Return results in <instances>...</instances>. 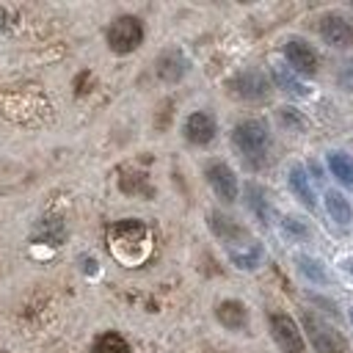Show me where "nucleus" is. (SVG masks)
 Here are the masks:
<instances>
[{
    "instance_id": "23",
    "label": "nucleus",
    "mask_w": 353,
    "mask_h": 353,
    "mask_svg": "<svg viewBox=\"0 0 353 353\" xmlns=\"http://www.w3.org/2000/svg\"><path fill=\"white\" fill-rule=\"evenodd\" d=\"M336 83H339L342 88H347V91H353V61H347V63H342V66H339V74H336Z\"/></svg>"
},
{
    "instance_id": "21",
    "label": "nucleus",
    "mask_w": 353,
    "mask_h": 353,
    "mask_svg": "<svg viewBox=\"0 0 353 353\" xmlns=\"http://www.w3.org/2000/svg\"><path fill=\"white\" fill-rule=\"evenodd\" d=\"M279 124L287 127V130L301 132V130L306 127V119H303L301 110H295V108H279Z\"/></svg>"
},
{
    "instance_id": "17",
    "label": "nucleus",
    "mask_w": 353,
    "mask_h": 353,
    "mask_svg": "<svg viewBox=\"0 0 353 353\" xmlns=\"http://www.w3.org/2000/svg\"><path fill=\"white\" fill-rule=\"evenodd\" d=\"M245 201H248V207H251V212L262 221V223H268V218H270V207H268V199H265V190L259 188V185H248L245 188Z\"/></svg>"
},
{
    "instance_id": "26",
    "label": "nucleus",
    "mask_w": 353,
    "mask_h": 353,
    "mask_svg": "<svg viewBox=\"0 0 353 353\" xmlns=\"http://www.w3.org/2000/svg\"><path fill=\"white\" fill-rule=\"evenodd\" d=\"M350 323H353V312H350Z\"/></svg>"
},
{
    "instance_id": "22",
    "label": "nucleus",
    "mask_w": 353,
    "mask_h": 353,
    "mask_svg": "<svg viewBox=\"0 0 353 353\" xmlns=\"http://www.w3.org/2000/svg\"><path fill=\"white\" fill-rule=\"evenodd\" d=\"M281 226H284V232H287L290 237H295V240H301V237H306V234H309L306 223H303V221H298V218H292V215H287V218L281 221Z\"/></svg>"
},
{
    "instance_id": "11",
    "label": "nucleus",
    "mask_w": 353,
    "mask_h": 353,
    "mask_svg": "<svg viewBox=\"0 0 353 353\" xmlns=\"http://www.w3.org/2000/svg\"><path fill=\"white\" fill-rule=\"evenodd\" d=\"M185 72H188V61L182 58V52L168 50V52L160 55V61H157V74H160V80H165V83H176Z\"/></svg>"
},
{
    "instance_id": "24",
    "label": "nucleus",
    "mask_w": 353,
    "mask_h": 353,
    "mask_svg": "<svg viewBox=\"0 0 353 353\" xmlns=\"http://www.w3.org/2000/svg\"><path fill=\"white\" fill-rule=\"evenodd\" d=\"M339 268L353 279V256H342V259H339Z\"/></svg>"
},
{
    "instance_id": "18",
    "label": "nucleus",
    "mask_w": 353,
    "mask_h": 353,
    "mask_svg": "<svg viewBox=\"0 0 353 353\" xmlns=\"http://www.w3.org/2000/svg\"><path fill=\"white\" fill-rule=\"evenodd\" d=\"M295 265H298V270H301L309 281H314V284H325V281H328L325 268L320 265V259H314V256H309V254H298V256H295Z\"/></svg>"
},
{
    "instance_id": "16",
    "label": "nucleus",
    "mask_w": 353,
    "mask_h": 353,
    "mask_svg": "<svg viewBox=\"0 0 353 353\" xmlns=\"http://www.w3.org/2000/svg\"><path fill=\"white\" fill-rule=\"evenodd\" d=\"M273 77H276L279 88H284V91L292 94V97H306V94H309V88H306L287 66H273Z\"/></svg>"
},
{
    "instance_id": "20",
    "label": "nucleus",
    "mask_w": 353,
    "mask_h": 353,
    "mask_svg": "<svg viewBox=\"0 0 353 353\" xmlns=\"http://www.w3.org/2000/svg\"><path fill=\"white\" fill-rule=\"evenodd\" d=\"M229 256H232V262H234L237 268L254 270V268L259 265V259H262V248H259V243H251V245H245L243 251H229Z\"/></svg>"
},
{
    "instance_id": "14",
    "label": "nucleus",
    "mask_w": 353,
    "mask_h": 353,
    "mask_svg": "<svg viewBox=\"0 0 353 353\" xmlns=\"http://www.w3.org/2000/svg\"><path fill=\"white\" fill-rule=\"evenodd\" d=\"M328 168L336 182H342L345 188H353V157L347 152H339V149L328 152Z\"/></svg>"
},
{
    "instance_id": "5",
    "label": "nucleus",
    "mask_w": 353,
    "mask_h": 353,
    "mask_svg": "<svg viewBox=\"0 0 353 353\" xmlns=\"http://www.w3.org/2000/svg\"><path fill=\"white\" fill-rule=\"evenodd\" d=\"M284 58L290 63V69L295 74H303V77H312L317 72V52L309 41L303 39H287L284 44Z\"/></svg>"
},
{
    "instance_id": "3",
    "label": "nucleus",
    "mask_w": 353,
    "mask_h": 353,
    "mask_svg": "<svg viewBox=\"0 0 353 353\" xmlns=\"http://www.w3.org/2000/svg\"><path fill=\"white\" fill-rule=\"evenodd\" d=\"M143 41V25L138 17H116L108 28V47L119 55H127L132 50H138V44Z\"/></svg>"
},
{
    "instance_id": "7",
    "label": "nucleus",
    "mask_w": 353,
    "mask_h": 353,
    "mask_svg": "<svg viewBox=\"0 0 353 353\" xmlns=\"http://www.w3.org/2000/svg\"><path fill=\"white\" fill-rule=\"evenodd\" d=\"M204 176H207L210 188L215 190V196H218L221 201L232 204V201L237 199V176H234V171H232L226 163H221V160L210 163V165L204 168Z\"/></svg>"
},
{
    "instance_id": "8",
    "label": "nucleus",
    "mask_w": 353,
    "mask_h": 353,
    "mask_svg": "<svg viewBox=\"0 0 353 353\" xmlns=\"http://www.w3.org/2000/svg\"><path fill=\"white\" fill-rule=\"evenodd\" d=\"M320 36L325 44H331L336 50L353 47V25L342 14H325L320 19Z\"/></svg>"
},
{
    "instance_id": "13",
    "label": "nucleus",
    "mask_w": 353,
    "mask_h": 353,
    "mask_svg": "<svg viewBox=\"0 0 353 353\" xmlns=\"http://www.w3.org/2000/svg\"><path fill=\"white\" fill-rule=\"evenodd\" d=\"M215 314H218L221 325H226L229 331H240L248 323V312H245V306L240 301H223V303H218Z\"/></svg>"
},
{
    "instance_id": "15",
    "label": "nucleus",
    "mask_w": 353,
    "mask_h": 353,
    "mask_svg": "<svg viewBox=\"0 0 353 353\" xmlns=\"http://www.w3.org/2000/svg\"><path fill=\"white\" fill-rule=\"evenodd\" d=\"M325 210H328V215H331L339 226H347V223L353 221V207H350V201L345 199V193H339V190H328V193H325Z\"/></svg>"
},
{
    "instance_id": "10",
    "label": "nucleus",
    "mask_w": 353,
    "mask_h": 353,
    "mask_svg": "<svg viewBox=\"0 0 353 353\" xmlns=\"http://www.w3.org/2000/svg\"><path fill=\"white\" fill-rule=\"evenodd\" d=\"M210 218V229L226 243V245H232V243H254V240H248V232L240 226V223H234L229 215H221V212H210L207 215Z\"/></svg>"
},
{
    "instance_id": "9",
    "label": "nucleus",
    "mask_w": 353,
    "mask_h": 353,
    "mask_svg": "<svg viewBox=\"0 0 353 353\" xmlns=\"http://www.w3.org/2000/svg\"><path fill=\"white\" fill-rule=\"evenodd\" d=\"M185 138L196 146H204L215 138V119L204 110H196L185 119Z\"/></svg>"
},
{
    "instance_id": "19",
    "label": "nucleus",
    "mask_w": 353,
    "mask_h": 353,
    "mask_svg": "<svg viewBox=\"0 0 353 353\" xmlns=\"http://www.w3.org/2000/svg\"><path fill=\"white\" fill-rule=\"evenodd\" d=\"M91 353H130V345L124 342V336H121V334L108 331V334H102V336L94 342Z\"/></svg>"
},
{
    "instance_id": "1",
    "label": "nucleus",
    "mask_w": 353,
    "mask_h": 353,
    "mask_svg": "<svg viewBox=\"0 0 353 353\" xmlns=\"http://www.w3.org/2000/svg\"><path fill=\"white\" fill-rule=\"evenodd\" d=\"M232 146L248 160V163H262L270 146V132L268 124L259 119H245L232 130Z\"/></svg>"
},
{
    "instance_id": "2",
    "label": "nucleus",
    "mask_w": 353,
    "mask_h": 353,
    "mask_svg": "<svg viewBox=\"0 0 353 353\" xmlns=\"http://www.w3.org/2000/svg\"><path fill=\"white\" fill-rule=\"evenodd\" d=\"M301 323H303V331H306L314 353H350L345 336L331 323H325L323 317H317L312 312H303Z\"/></svg>"
},
{
    "instance_id": "6",
    "label": "nucleus",
    "mask_w": 353,
    "mask_h": 353,
    "mask_svg": "<svg viewBox=\"0 0 353 353\" xmlns=\"http://www.w3.org/2000/svg\"><path fill=\"white\" fill-rule=\"evenodd\" d=\"M229 88H232L234 97L254 102V99H265V97H268L270 83H268V77H265L262 72L245 69V72H240V74H234V77L229 80Z\"/></svg>"
},
{
    "instance_id": "12",
    "label": "nucleus",
    "mask_w": 353,
    "mask_h": 353,
    "mask_svg": "<svg viewBox=\"0 0 353 353\" xmlns=\"http://www.w3.org/2000/svg\"><path fill=\"white\" fill-rule=\"evenodd\" d=\"M290 190L295 193V199H298L306 210H314V207H317L312 182H309V176H306V171H303L301 165H292V168H290Z\"/></svg>"
},
{
    "instance_id": "4",
    "label": "nucleus",
    "mask_w": 353,
    "mask_h": 353,
    "mask_svg": "<svg viewBox=\"0 0 353 353\" xmlns=\"http://www.w3.org/2000/svg\"><path fill=\"white\" fill-rule=\"evenodd\" d=\"M270 336L281 347V353H306L303 334H301L298 323L284 312H273L270 314Z\"/></svg>"
},
{
    "instance_id": "25",
    "label": "nucleus",
    "mask_w": 353,
    "mask_h": 353,
    "mask_svg": "<svg viewBox=\"0 0 353 353\" xmlns=\"http://www.w3.org/2000/svg\"><path fill=\"white\" fill-rule=\"evenodd\" d=\"M3 28H6V11L0 8V30H3Z\"/></svg>"
}]
</instances>
